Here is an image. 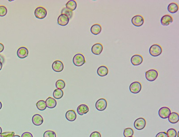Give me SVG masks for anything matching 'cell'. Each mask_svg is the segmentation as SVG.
Wrapping results in <instances>:
<instances>
[{"label":"cell","mask_w":179,"mask_h":137,"mask_svg":"<svg viewBox=\"0 0 179 137\" xmlns=\"http://www.w3.org/2000/svg\"><path fill=\"white\" fill-rule=\"evenodd\" d=\"M15 134L14 132H6L1 133V136L2 137H13Z\"/></svg>","instance_id":"cell-33"},{"label":"cell","mask_w":179,"mask_h":137,"mask_svg":"<svg viewBox=\"0 0 179 137\" xmlns=\"http://www.w3.org/2000/svg\"><path fill=\"white\" fill-rule=\"evenodd\" d=\"M52 68L54 72H60L63 71L64 69V65L63 63L60 61H56L53 63Z\"/></svg>","instance_id":"cell-10"},{"label":"cell","mask_w":179,"mask_h":137,"mask_svg":"<svg viewBox=\"0 0 179 137\" xmlns=\"http://www.w3.org/2000/svg\"><path fill=\"white\" fill-rule=\"evenodd\" d=\"M0 62L2 63V64L4 63L5 62L4 58V57H3V56H2L1 55H0Z\"/></svg>","instance_id":"cell-38"},{"label":"cell","mask_w":179,"mask_h":137,"mask_svg":"<svg viewBox=\"0 0 179 137\" xmlns=\"http://www.w3.org/2000/svg\"><path fill=\"white\" fill-rule=\"evenodd\" d=\"M28 49L25 47H21L18 49L17 52V54L18 57L20 59H25V58L28 57Z\"/></svg>","instance_id":"cell-13"},{"label":"cell","mask_w":179,"mask_h":137,"mask_svg":"<svg viewBox=\"0 0 179 137\" xmlns=\"http://www.w3.org/2000/svg\"><path fill=\"white\" fill-rule=\"evenodd\" d=\"M89 111V108L87 105L85 104H81L79 105L77 108V112L80 116L83 115L87 114Z\"/></svg>","instance_id":"cell-17"},{"label":"cell","mask_w":179,"mask_h":137,"mask_svg":"<svg viewBox=\"0 0 179 137\" xmlns=\"http://www.w3.org/2000/svg\"><path fill=\"white\" fill-rule=\"evenodd\" d=\"M69 21L68 16L65 15H61L58 17L57 23L60 26L64 27L68 25Z\"/></svg>","instance_id":"cell-15"},{"label":"cell","mask_w":179,"mask_h":137,"mask_svg":"<svg viewBox=\"0 0 179 137\" xmlns=\"http://www.w3.org/2000/svg\"><path fill=\"white\" fill-rule=\"evenodd\" d=\"M32 122L33 124L35 126H40L43 123V118L40 115L36 114L34 115L32 117Z\"/></svg>","instance_id":"cell-16"},{"label":"cell","mask_w":179,"mask_h":137,"mask_svg":"<svg viewBox=\"0 0 179 137\" xmlns=\"http://www.w3.org/2000/svg\"><path fill=\"white\" fill-rule=\"evenodd\" d=\"M131 22L135 27H140L142 26L144 24V18L140 15H137L132 17Z\"/></svg>","instance_id":"cell-8"},{"label":"cell","mask_w":179,"mask_h":137,"mask_svg":"<svg viewBox=\"0 0 179 137\" xmlns=\"http://www.w3.org/2000/svg\"><path fill=\"white\" fill-rule=\"evenodd\" d=\"M162 48L160 45L157 44H153L149 49L150 54L153 57H157L162 53Z\"/></svg>","instance_id":"cell-1"},{"label":"cell","mask_w":179,"mask_h":137,"mask_svg":"<svg viewBox=\"0 0 179 137\" xmlns=\"http://www.w3.org/2000/svg\"><path fill=\"white\" fill-rule=\"evenodd\" d=\"M65 86V83L63 80H59L56 81V87L57 89H63Z\"/></svg>","instance_id":"cell-29"},{"label":"cell","mask_w":179,"mask_h":137,"mask_svg":"<svg viewBox=\"0 0 179 137\" xmlns=\"http://www.w3.org/2000/svg\"><path fill=\"white\" fill-rule=\"evenodd\" d=\"M173 18L169 15H166L161 17L160 22L161 24L164 26H168L173 22Z\"/></svg>","instance_id":"cell-14"},{"label":"cell","mask_w":179,"mask_h":137,"mask_svg":"<svg viewBox=\"0 0 179 137\" xmlns=\"http://www.w3.org/2000/svg\"><path fill=\"white\" fill-rule=\"evenodd\" d=\"M2 104L1 102L0 101V110H1V108H2Z\"/></svg>","instance_id":"cell-40"},{"label":"cell","mask_w":179,"mask_h":137,"mask_svg":"<svg viewBox=\"0 0 179 137\" xmlns=\"http://www.w3.org/2000/svg\"><path fill=\"white\" fill-rule=\"evenodd\" d=\"M134 131L133 129L131 128H126L124 131V136L125 137H130L134 135Z\"/></svg>","instance_id":"cell-28"},{"label":"cell","mask_w":179,"mask_h":137,"mask_svg":"<svg viewBox=\"0 0 179 137\" xmlns=\"http://www.w3.org/2000/svg\"><path fill=\"white\" fill-rule=\"evenodd\" d=\"M73 62L76 66L81 67L85 63V59L83 55L81 54H77L75 55L73 57Z\"/></svg>","instance_id":"cell-2"},{"label":"cell","mask_w":179,"mask_h":137,"mask_svg":"<svg viewBox=\"0 0 179 137\" xmlns=\"http://www.w3.org/2000/svg\"><path fill=\"white\" fill-rule=\"evenodd\" d=\"M34 14L37 19H43L46 17L47 12L46 9L44 8L43 7H38L35 9Z\"/></svg>","instance_id":"cell-4"},{"label":"cell","mask_w":179,"mask_h":137,"mask_svg":"<svg viewBox=\"0 0 179 137\" xmlns=\"http://www.w3.org/2000/svg\"><path fill=\"white\" fill-rule=\"evenodd\" d=\"M64 92L61 89H56L54 91L53 96L56 99H60L63 97Z\"/></svg>","instance_id":"cell-25"},{"label":"cell","mask_w":179,"mask_h":137,"mask_svg":"<svg viewBox=\"0 0 179 137\" xmlns=\"http://www.w3.org/2000/svg\"><path fill=\"white\" fill-rule=\"evenodd\" d=\"M156 137H168V136L167 133L165 132H161L157 134Z\"/></svg>","instance_id":"cell-35"},{"label":"cell","mask_w":179,"mask_h":137,"mask_svg":"<svg viewBox=\"0 0 179 137\" xmlns=\"http://www.w3.org/2000/svg\"><path fill=\"white\" fill-rule=\"evenodd\" d=\"M107 101L104 98H101L98 100L96 103V108L98 110L103 111L107 108Z\"/></svg>","instance_id":"cell-6"},{"label":"cell","mask_w":179,"mask_h":137,"mask_svg":"<svg viewBox=\"0 0 179 137\" xmlns=\"http://www.w3.org/2000/svg\"><path fill=\"white\" fill-rule=\"evenodd\" d=\"M36 107L39 110L43 111L46 110L47 108L45 101L43 100H40L37 102Z\"/></svg>","instance_id":"cell-26"},{"label":"cell","mask_w":179,"mask_h":137,"mask_svg":"<svg viewBox=\"0 0 179 137\" xmlns=\"http://www.w3.org/2000/svg\"><path fill=\"white\" fill-rule=\"evenodd\" d=\"M167 134L168 137H176L177 136V132L176 130L171 128L168 130Z\"/></svg>","instance_id":"cell-30"},{"label":"cell","mask_w":179,"mask_h":137,"mask_svg":"<svg viewBox=\"0 0 179 137\" xmlns=\"http://www.w3.org/2000/svg\"><path fill=\"white\" fill-rule=\"evenodd\" d=\"M7 13V9L4 6H0V17H4Z\"/></svg>","instance_id":"cell-32"},{"label":"cell","mask_w":179,"mask_h":137,"mask_svg":"<svg viewBox=\"0 0 179 137\" xmlns=\"http://www.w3.org/2000/svg\"><path fill=\"white\" fill-rule=\"evenodd\" d=\"M146 126V121L143 118H140L135 120L134 122V127L138 130H143Z\"/></svg>","instance_id":"cell-5"},{"label":"cell","mask_w":179,"mask_h":137,"mask_svg":"<svg viewBox=\"0 0 179 137\" xmlns=\"http://www.w3.org/2000/svg\"><path fill=\"white\" fill-rule=\"evenodd\" d=\"M129 88L131 92L134 94H137L141 91L142 85L140 82L135 81L130 84Z\"/></svg>","instance_id":"cell-7"},{"label":"cell","mask_w":179,"mask_h":137,"mask_svg":"<svg viewBox=\"0 0 179 137\" xmlns=\"http://www.w3.org/2000/svg\"><path fill=\"white\" fill-rule=\"evenodd\" d=\"M158 76L159 73L155 69H150L146 72V78L150 82H152L156 80Z\"/></svg>","instance_id":"cell-3"},{"label":"cell","mask_w":179,"mask_h":137,"mask_svg":"<svg viewBox=\"0 0 179 137\" xmlns=\"http://www.w3.org/2000/svg\"><path fill=\"white\" fill-rule=\"evenodd\" d=\"M168 121L172 124H176L179 121V116L178 114L176 112H172L168 117Z\"/></svg>","instance_id":"cell-20"},{"label":"cell","mask_w":179,"mask_h":137,"mask_svg":"<svg viewBox=\"0 0 179 137\" xmlns=\"http://www.w3.org/2000/svg\"><path fill=\"white\" fill-rule=\"evenodd\" d=\"M2 129H1V127H0V134H1V133H2Z\"/></svg>","instance_id":"cell-41"},{"label":"cell","mask_w":179,"mask_h":137,"mask_svg":"<svg viewBox=\"0 0 179 137\" xmlns=\"http://www.w3.org/2000/svg\"><path fill=\"white\" fill-rule=\"evenodd\" d=\"M2 67H3V65H2V63L1 62H0V71L2 69Z\"/></svg>","instance_id":"cell-39"},{"label":"cell","mask_w":179,"mask_h":137,"mask_svg":"<svg viewBox=\"0 0 179 137\" xmlns=\"http://www.w3.org/2000/svg\"><path fill=\"white\" fill-rule=\"evenodd\" d=\"M47 107L49 108H53L57 106V102L56 100L51 97H49L45 101Z\"/></svg>","instance_id":"cell-21"},{"label":"cell","mask_w":179,"mask_h":137,"mask_svg":"<svg viewBox=\"0 0 179 137\" xmlns=\"http://www.w3.org/2000/svg\"><path fill=\"white\" fill-rule=\"evenodd\" d=\"M97 74L100 77H104L108 74V69L105 66H101L98 68L97 71Z\"/></svg>","instance_id":"cell-19"},{"label":"cell","mask_w":179,"mask_h":137,"mask_svg":"<svg viewBox=\"0 0 179 137\" xmlns=\"http://www.w3.org/2000/svg\"><path fill=\"white\" fill-rule=\"evenodd\" d=\"M170 108L166 107H164L160 108L159 111V115L161 118H168L171 114Z\"/></svg>","instance_id":"cell-9"},{"label":"cell","mask_w":179,"mask_h":137,"mask_svg":"<svg viewBox=\"0 0 179 137\" xmlns=\"http://www.w3.org/2000/svg\"><path fill=\"white\" fill-rule=\"evenodd\" d=\"M65 118L68 121L73 122L76 119V114L73 110H69L66 112L65 114Z\"/></svg>","instance_id":"cell-18"},{"label":"cell","mask_w":179,"mask_h":137,"mask_svg":"<svg viewBox=\"0 0 179 137\" xmlns=\"http://www.w3.org/2000/svg\"><path fill=\"white\" fill-rule=\"evenodd\" d=\"M43 137H57L56 134L51 130H47L43 134Z\"/></svg>","instance_id":"cell-31"},{"label":"cell","mask_w":179,"mask_h":137,"mask_svg":"<svg viewBox=\"0 0 179 137\" xmlns=\"http://www.w3.org/2000/svg\"><path fill=\"white\" fill-rule=\"evenodd\" d=\"M133 137V136H131V137Z\"/></svg>","instance_id":"cell-44"},{"label":"cell","mask_w":179,"mask_h":137,"mask_svg":"<svg viewBox=\"0 0 179 137\" xmlns=\"http://www.w3.org/2000/svg\"><path fill=\"white\" fill-rule=\"evenodd\" d=\"M90 137H101V135L99 132L95 131L91 134Z\"/></svg>","instance_id":"cell-34"},{"label":"cell","mask_w":179,"mask_h":137,"mask_svg":"<svg viewBox=\"0 0 179 137\" xmlns=\"http://www.w3.org/2000/svg\"><path fill=\"white\" fill-rule=\"evenodd\" d=\"M21 137H33L32 134L29 132H25L23 133Z\"/></svg>","instance_id":"cell-36"},{"label":"cell","mask_w":179,"mask_h":137,"mask_svg":"<svg viewBox=\"0 0 179 137\" xmlns=\"http://www.w3.org/2000/svg\"><path fill=\"white\" fill-rule=\"evenodd\" d=\"M4 50V46L2 43H0V53H1Z\"/></svg>","instance_id":"cell-37"},{"label":"cell","mask_w":179,"mask_h":137,"mask_svg":"<svg viewBox=\"0 0 179 137\" xmlns=\"http://www.w3.org/2000/svg\"><path fill=\"white\" fill-rule=\"evenodd\" d=\"M179 6L176 3L172 2L169 4L168 6V10L171 13H175L178 11Z\"/></svg>","instance_id":"cell-23"},{"label":"cell","mask_w":179,"mask_h":137,"mask_svg":"<svg viewBox=\"0 0 179 137\" xmlns=\"http://www.w3.org/2000/svg\"><path fill=\"white\" fill-rule=\"evenodd\" d=\"M143 61V58L139 55H134L131 58V62L134 66H138L141 65Z\"/></svg>","instance_id":"cell-11"},{"label":"cell","mask_w":179,"mask_h":137,"mask_svg":"<svg viewBox=\"0 0 179 137\" xmlns=\"http://www.w3.org/2000/svg\"><path fill=\"white\" fill-rule=\"evenodd\" d=\"M0 137H1V135H0Z\"/></svg>","instance_id":"cell-43"},{"label":"cell","mask_w":179,"mask_h":137,"mask_svg":"<svg viewBox=\"0 0 179 137\" xmlns=\"http://www.w3.org/2000/svg\"><path fill=\"white\" fill-rule=\"evenodd\" d=\"M103 50V45L100 43H96L92 47V52L95 55H100Z\"/></svg>","instance_id":"cell-12"},{"label":"cell","mask_w":179,"mask_h":137,"mask_svg":"<svg viewBox=\"0 0 179 137\" xmlns=\"http://www.w3.org/2000/svg\"><path fill=\"white\" fill-rule=\"evenodd\" d=\"M13 137H20V136H19V135H16L13 136Z\"/></svg>","instance_id":"cell-42"},{"label":"cell","mask_w":179,"mask_h":137,"mask_svg":"<svg viewBox=\"0 0 179 137\" xmlns=\"http://www.w3.org/2000/svg\"><path fill=\"white\" fill-rule=\"evenodd\" d=\"M61 15H65L68 16L69 19H71L73 15V12L71 10L67 9L66 8H64L61 11Z\"/></svg>","instance_id":"cell-27"},{"label":"cell","mask_w":179,"mask_h":137,"mask_svg":"<svg viewBox=\"0 0 179 137\" xmlns=\"http://www.w3.org/2000/svg\"><path fill=\"white\" fill-rule=\"evenodd\" d=\"M101 31H102L101 26L98 24L93 25L91 27V32L93 35H97L100 33Z\"/></svg>","instance_id":"cell-22"},{"label":"cell","mask_w":179,"mask_h":137,"mask_svg":"<svg viewBox=\"0 0 179 137\" xmlns=\"http://www.w3.org/2000/svg\"><path fill=\"white\" fill-rule=\"evenodd\" d=\"M66 8L69 10H71L72 11H74L77 8V3L75 1L73 0H70L68 1L65 5Z\"/></svg>","instance_id":"cell-24"}]
</instances>
